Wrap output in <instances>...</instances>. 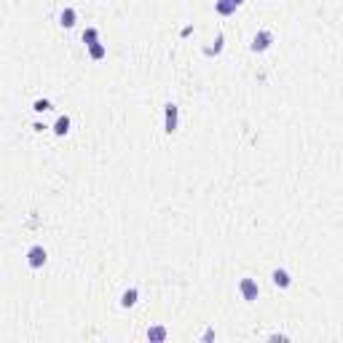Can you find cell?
Listing matches in <instances>:
<instances>
[{"mask_svg": "<svg viewBox=\"0 0 343 343\" xmlns=\"http://www.w3.org/2000/svg\"><path fill=\"white\" fill-rule=\"evenodd\" d=\"M177 123H180V107L175 102H169L166 110H163V129H166V134H175Z\"/></svg>", "mask_w": 343, "mask_h": 343, "instance_id": "6da1fadb", "label": "cell"}, {"mask_svg": "<svg viewBox=\"0 0 343 343\" xmlns=\"http://www.w3.org/2000/svg\"><path fill=\"white\" fill-rule=\"evenodd\" d=\"M271 43H274V33H271V30H260V33L252 38V46H249V49L255 54H263V51L271 49Z\"/></svg>", "mask_w": 343, "mask_h": 343, "instance_id": "7a4b0ae2", "label": "cell"}, {"mask_svg": "<svg viewBox=\"0 0 343 343\" xmlns=\"http://www.w3.org/2000/svg\"><path fill=\"white\" fill-rule=\"evenodd\" d=\"M46 260H49V255H46V249L41 244H35V247L27 249V266L30 268H43Z\"/></svg>", "mask_w": 343, "mask_h": 343, "instance_id": "3957f363", "label": "cell"}, {"mask_svg": "<svg viewBox=\"0 0 343 343\" xmlns=\"http://www.w3.org/2000/svg\"><path fill=\"white\" fill-rule=\"evenodd\" d=\"M239 292H241V298H244L247 303L257 300V295H260V290H257V282H255V279H241V282H239Z\"/></svg>", "mask_w": 343, "mask_h": 343, "instance_id": "277c9868", "label": "cell"}, {"mask_svg": "<svg viewBox=\"0 0 343 343\" xmlns=\"http://www.w3.org/2000/svg\"><path fill=\"white\" fill-rule=\"evenodd\" d=\"M271 279H274V284L279 287V290H287V287L292 284V279H290V274H287L284 268H274V274H271Z\"/></svg>", "mask_w": 343, "mask_h": 343, "instance_id": "5b68a950", "label": "cell"}, {"mask_svg": "<svg viewBox=\"0 0 343 343\" xmlns=\"http://www.w3.org/2000/svg\"><path fill=\"white\" fill-rule=\"evenodd\" d=\"M137 298H139V290H137V287H129V290L121 295V306L123 308H131L137 303Z\"/></svg>", "mask_w": 343, "mask_h": 343, "instance_id": "8992f818", "label": "cell"}, {"mask_svg": "<svg viewBox=\"0 0 343 343\" xmlns=\"http://www.w3.org/2000/svg\"><path fill=\"white\" fill-rule=\"evenodd\" d=\"M75 19H78V14H75V9H65V11H62L59 14V25L62 27H75Z\"/></svg>", "mask_w": 343, "mask_h": 343, "instance_id": "52a82bcc", "label": "cell"}, {"mask_svg": "<svg viewBox=\"0 0 343 343\" xmlns=\"http://www.w3.org/2000/svg\"><path fill=\"white\" fill-rule=\"evenodd\" d=\"M89 57L94 59V62L105 59V57H107V49H105V43H99V41H97V43H91V46H89Z\"/></svg>", "mask_w": 343, "mask_h": 343, "instance_id": "ba28073f", "label": "cell"}, {"mask_svg": "<svg viewBox=\"0 0 343 343\" xmlns=\"http://www.w3.org/2000/svg\"><path fill=\"white\" fill-rule=\"evenodd\" d=\"M67 131H70V118H67V115H59V118H57V123H54V134L65 137Z\"/></svg>", "mask_w": 343, "mask_h": 343, "instance_id": "9c48e42d", "label": "cell"}, {"mask_svg": "<svg viewBox=\"0 0 343 343\" xmlns=\"http://www.w3.org/2000/svg\"><path fill=\"white\" fill-rule=\"evenodd\" d=\"M215 11L220 14V17H228V14L236 11V6H233L231 0H217V3H215Z\"/></svg>", "mask_w": 343, "mask_h": 343, "instance_id": "30bf717a", "label": "cell"}, {"mask_svg": "<svg viewBox=\"0 0 343 343\" xmlns=\"http://www.w3.org/2000/svg\"><path fill=\"white\" fill-rule=\"evenodd\" d=\"M97 41H99V30L97 27H86L83 30V43L91 46V43H97Z\"/></svg>", "mask_w": 343, "mask_h": 343, "instance_id": "8fae6325", "label": "cell"}, {"mask_svg": "<svg viewBox=\"0 0 343 343\" xmlns=\"http://www.w3.org/2000/svg\"><path fill=\"white\" fill-rule=\"evenodd\" d=\"M147 340H166V327H150L147 330Z\"/></svg>", "mask_w": 343, "mask_h": 343, "instance_id": "7c38bea8", "label": "cell"}, {"mask_svg": "<svg viewBox=\"0 0 343 343\" xmlns=\"http://www.w3.org/2000/svg\"><path fill=\"white\" fill-rule=\"evenodd\" d=\"M33 110H35V113H46V110H51V102H49V99H35V102H33Z\"/></svg>", "mask_w": 343, "mask_h": 343, "instance_id": "4fadbf2b", "label": "cell"}, {"mask_svg": "<svg viewBox=\"0 0 343 343\" xmlns=\"http://www.w3.org/2000/svg\"><path fill=\"white\" fill-rule=\"evenodd\" d=\"M223 41H225V38H223V33H220V35L215 38V46H212V49H207V54H220V51H223Z\"/></svg>", "mask_w": 343, "mask_h": 343, "instance_id": "5bb4252c", "label": "cell"}, {"mask_svg": "<svg viewBox=\"0 0 343 343\" xmlns=\"http://www.w3.org/2000/svg\"><path fill=\"white\" fill-rule=\"evenodd\" d=\"M204 340H215V330H207L204 332Z\"/></svg>", "mask_w": 343, "mask_h": 343, "instance_id": "9a60e30c", "label": "cell"}, {"mask_svg": "<svg viewBox=\"0 0 343 343\" xmlns=\"http://www.w3.org/2000/svg\"><path fill=\"white\" fill-rule=\"evenodd\" d=\"M231 3H233V6H236V9H239V6L244 3V0H231Z\"/></svg>", "mask_w": 343, "mask_h": 343, "instance_id": "2e32d148", "label": "cell"}]
</instances>
